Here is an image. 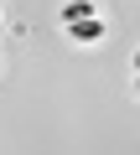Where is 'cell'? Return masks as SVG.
<instances>
[{
    "mask_svg": "<svg viewBox=\"0 0 140 155\" xmlns=\"http://www.w3.org/2000/svg\"><path fill=\"white\" fill-rule=\"evenodd\" d=\"M83 16H99L94 0H67V5H62V21H83Z\"/></svg>",
    "mask_w": 140,
    "mask_h": 155,
    "instance_id": "7a4b0ae2",
    "label": "cell"
},
{
    "mask_svg": "<svg viewBox=\"0 0 140 155\" xmlns=\"http://www.w3.org/2000/svg\"><path fill=\"white\" fill-rule=\"evenodd\" d=\"M67 36H73V41H104V16H83V21H67Z\"/></svg>",
    "mask_w": 140,
    "mask_h": 155,
    "instance_id": "6da1fadb",
    "label": "cell"
}]
</instances>
